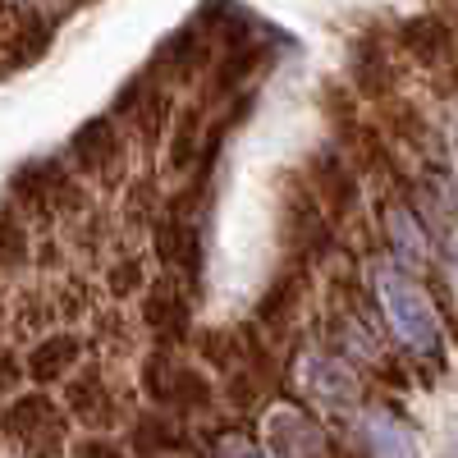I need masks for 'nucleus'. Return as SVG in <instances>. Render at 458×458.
<instances>
[{"instance_id": "10", "label": "nucleus", "mask_w": 458, "mask_h": 458, "mask_svg": "<svg viewBox=\"0 0 458 458\" xmlns=\"http://www.w3.org/2000/svg\"><path fill=\"white\" fill-rule=\"evenodd\" d=\"M312 170H317V188H321V202H326V211L330 216H344L353 207V193H358V179H353V170L344 165L335 151H321V157L312 161Z\"/></svg>"}, {"instance_id": "22", "label": "nucleus", "mask_w": 458, "mask_h": 458, "mask_svg": "<svg viewBox=\"0 0 458 458\" xmlns=\"http://www.w3.org/2000/svg\"><path fill=\"white\" fill-rule=\"evenodd\" d=\"M293 302H298V280H280L271 293H266V302H261V321H284V317H293Z\"/></svg>"}, {"instance_id": "19", "label": "nucleus", "mask_w": 458, "mask_h": 458, "mask_svg": "<svg viewBox=\"0 0 458 458\" xmlns=\"http://www.w3.org/2000/svg\"><path fill=\"white\" fill-rule=\"evenodd\" d=\"M198 147H202V110H183V114H179V129H174V142H170L174 170L193 165V161H198Z\"/></svg>"}, {"instance_id": "9", "label": "nucleus", "mask_w": 458, "mask_h": 458, "mask_svg": "<svg viewBox=\"0 0 458 458\" xmlns=\"http://www.w3.org/2000/svg\"><path fill=\"white\" fill-rule=\"evenodd\" d=\"M69 157L79 161L83 170H97V174L114 170L120 165V138H114V124L110 120H88L79 133H73Z\"/></svg>"}, {"instance_id": "11", "label": "nucleus", "mask_w": 458, "mask_h": 458, "mask_svg": "<svg viewBox=\"0 0 458 458\" xmlns=\"http://www.w3.org/2000/svg\"><path fill=\"white\" fill-rule=\"evenodd\" d=\"M362 440H367L371 458H412L408 427L399 422L394 412H386V408H376V412L362 417Z\"/></svg>"}, {"instance_id": "20", "label": "nucleus", "mask_w": 458, "mask_h": 458, "mask_svg": "<svg viewBox=\"0 0 458 458\" xmlns=\"http://www.w3.org/2000/svg\"><path fill=\"white\" fill-rule=\"evenodd\" d=\"M211 454L216 458H271V449H261L248 431H239V427H229V431H220L216 440H211Z\"/></svg>"}, {"instance_id": "6", "label": "nucleus", "mask_w": 458, "mask_h": 458, "mask_svg": "<svg viewBox=\"0 0 458 458\" xmlns=\"http://www.w3.org/2000/svg\"><path fill=\"white\" fill-rule=\"evenodd\" d=\"M147 390L157 394L161 403H174L179 412L211 403V386H207V380H202L198 371L174 367L170 358H151V362H147Z\"/></svg>"}, {"instance_id": "1", "label": "nucleus", "mask_w": 458, "mask_h": 458, "mask_svg": "<svg viewBox=\"0 0 458 458\" xmlns=\"http://www.w3.org/2000/svg\"><path fill=\"white\" fill-rule=\"evenodd\" d=\"M380 302H386V317L403 349L422 353V358H440L445 335H440V317L422 284H412L403 271L390 266V271H380Z\"/></svg>"}, {"instance_id": "3", "label": "nucleus", "mask_w": 458, "mask_h": 458, "mask_svg": "<svg viewBox=\"0 0 458 458\" xmlns=\"http://www.w3.org/2000/svg\"><path fill=\"white\" fill-rule=\"evenodd\" d=\"M330 239V211L308 188H289L284 193V243L293 257H317Z\"/></svg>"}, {"instance_id": "2", "label": "nucleus", "mask_w": 458, "mask_h": 458, "mask_svg": "<svg viewBox=\"0 0 458 458\" xmlns=\"http://www.w3.org/2000/svg\"><path fill=\"white\" fill-rule=\"evenodd\" d=\"M298 386H302V394H308L317 408H326V412H353L362 403L358 376L344 367V362L326 358V353H302L298 358Z\"/></svg>"}, {"instance_id": "5", "label": "nucleus", "mask_w": 458, "mask_h": 458, "mask_svg": "<svg viewBox=\"0 0 458 458\" xmlns=\"http://www.w3.org/2000/svg\"><path fill=\"white\" fill-rule=\"evenodd\" d=\"M10 436L19 445H28V454L37 449L42 458H55V449L64 440V427H60V412L47 399H23L10 412Z\"/></svg>"}, {"instance_id": "24", "label": "nucleus", "mask_w": 458, "mask_h": 458, "mask_svg": "<svg viewBox=\"0 0 458 458\" xmlns=\"http://www.w3.org/2000/svg\"><path fill=\"white\" fill-rule=\"evenodd\" d=\"M454 284H458V252H454Z\"/></svg>"}, {"instance_id": "8", "label": "nucleus", "mask_w": 458, "mask_h": 458, "mask_svg": "<svg viewBox=\"0 0 458 458\" xmlns=\"http://www.w3.org/2000/svg\"><path fill=\"white\" fill-rule=\"evenodd\" d=\"M120 114H129V120H133L147 138L165 124V114H170V92H165V83H157V69L138 73V79L120 92Z\"/></svg>"}, {"instance_id": "14", "label": "nucleus", "mask_w": 458, "mask_h": 458, "mask_svg": "<svg viewBox=\"0 0 458 458\" xmlns=\"http://www.w3.org/2000/svg\"><path fill=\"white\" fill-rule=\"evenodd\" d=\"M69 412H79L88 427H110L114 422V394L106 390V380L79 376L69 386Z\"/></svg>"}, {"instance_id": "12", "label": "nucleus", "mask_w": 458, "mask_h": 458, "mask_svg": "<svg viewBox=\"0 0 458 458\" xmlns=\"http://www.w3.org/2000/svg\"><path fill=\"white\" fill-rule=\"evenodd\" d=\"M142 317H147V326L157 330L161 339H179V335H183V326H188V298L165 280V284H157V289L147 293Z\"/></svg>"}, {"instance_id": "21", "label": "nucleus", "mask_w": 458, "mask_h": 458, "mask_svg": "<svg viewBox=\"0 0 458 458\" xmlns=\"http://www.w3.org/2000/svg\"><path fill=\"white\" fill-rule=\"evenodd\" d=\"M138 445L142 449H183V431L165 417H151V422L138 427Z\"/></svg>"}, {"instance_id": "15", "label": "nucleus", "mask_w": 458, "mask_h": 458, "mask_svg": "<svg viewBox=\"0 0 458 458\" xmlns=\"http://www.w3.org/2000/svg\"><path fill=\"white\" fill-rule=\"evenodd\" d=\"M386 225H390V243H394L399 266H422L427 261V234H422V225H417V216L403 202H390Z\"/></svg>"}, {"instance_id": "7", "label": "nucleus", "mask_w": 458, "mask_h": 458, "mask_svg": "<svg viewBox=\"0 0 458 458\" xmlns=\"http://www.w3.org/2000/svg\"><path fill=\"white\" fill-rule=\"evenodd\" d=\"M399 42L422 60L427 69H440L445 79H454V37L436 14H417L399 28Z\"/></svg>"}, {"instance_id": "17", "label": "nucleus", "mask_w": 458, "mask_h": 458, "mask_svg": "<svg viewBox=\"0 0 458 458\" xmlns=\"http://www.w3.org/2000/svg\"><path fill=\"white\" fill-rule=\"evenodd\" d=\"M353 79L362 92H386L390 88V60L376 42H358L353 47Z\"/></svg>"}, {"instance_id": "16", "label": "nucleus", "mask_w": 458, "mask_h": 458, "mask_svg": "<svg viewBox=\"0 0 458 458\" xmlns=\"http://www.w3.org/2000/svg\"><path fill=\"white\" fill-rule=\"evenodd\" d=\"M73 358H79V344H73V339H47V344H37V349H32L28 376H37V380H60V376H69Z\"/></svg>"}, {"instance_id": "13", "label": "nucleus", "mask_w": 458, "mask_h": 458, "mask_svg": "<svg viewBox=\"0 0 458 458\" xmlns=\"http://www.w3.org/2000/svg\"><path fill=\"white\" fill-rule=\"evenodd\" d=\"M207 55H211V37H202L198 28H183V32H174L170 42L161 47L157 69H174L179 79H188L193 69H202V64H207Z\"/></svg>"}, {"instance_id": "4", "label": "nucleus", "mask_w": 458, "mask_h": 458, "mask_svg": "<svg viewBox=\"0 0 458 458\" xmlns=\"http://www.w3.org/2000/svg\"><path fill=\"white\" fill-rule=\"evenodd\" d=\"M266 431H271V445L280 449V458H330V440L321 422L302 408H276Z\"/></svg>"}, {"instance_id": "18", "label": "nucleus", "mask_w": 458, "mask_h": 458, "mask_svg": "<svg viewBox=\"0 0 458 458\" xmlns=\"http://www.w3.org/2000/svg\"><path fill=\"white\" fill-rule=\"evenodd\" d=\"M14 188H28V198H37V202H47V198H55V193H73L60 161H37V165H28Z\"/></svg>"}, {"instance_id": "23", "label": "nucleus", "mask_w": 458, "mask_h": 458, "mask_svg": "<svg viewBox=\"0 0 458 458\" xmlns=\"http://www.w3.org/2000/svg\"><path fill=\"white\" fill-rule=\"evenodd\" d=\"M79 458H124V454H120V449H110V445H88Z\"/></svg>"}]
</instances>
